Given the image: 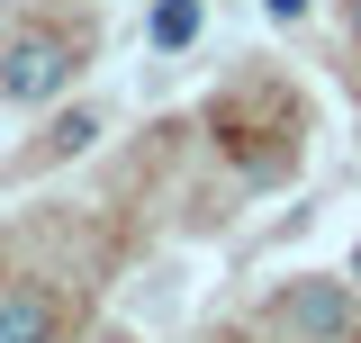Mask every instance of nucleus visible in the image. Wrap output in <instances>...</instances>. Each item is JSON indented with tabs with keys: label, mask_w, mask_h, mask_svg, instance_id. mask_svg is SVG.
Returning <instances> with one entry per match:
<instances>
[{
	"label": "nucleus",
	"mask_w": 361,
	"mask_h": 343,
	"mask_svg": "<svg viewBox=\"0 0 361 343\" xmlns=\"http://www.w3.org/2000/svg\"><path fill=\"white\" fill-rule=\"evenodd\" d=\"M353 28H361V0H353Z\"/></svg>",
	"instance_id": "8"
},
{
	"label": "nucleus",
	"mask_w": 361,
	"mask_h": 343,
	"mask_svg": "<svg viewBox=\"0 0 361 343\" xmlns=\"http://www.w3.org/2000/svg\"><path fill=\"white\" fill-rule=\"evenodd\" d=\"M280 325L307 335V343H343L353 335V289H343V280H298V289L280 299Z\"/></svg>",
	"instance_id": "2"
},
{
	"label": "nucleus",
	"mask_w": 361,
	"mask_h": 343,
	"mask_svg": "<svg viewBox=\"0 0 361 343\" xmlns=\"http://www.w3.org/2000/svg\"><path fill=\"white\" fill-rule=\"evenodd\" d=\"M0 343H54V299L45 289H9L0 299Z\"/></svg>",
	"instance_id": "3"
},
{
	"label": "nucleus",
	"mask_w": 361,
	"mask_h": 343,
	"mask_svg": "<svg viewBox=\"0 0 361 343\" xmlns=\"http://www.w3.org/2000/svg\"><path fill=\"white\" fill-rule=\"evenodd\" d=\"M353 289H361V244H353Z\"/></svg>",
	"instance_id": "7"
},
{
	"label": "nucleus",
	"mask_w": 361,
	"mask_h": 343,
	"mask_svg": "<svg viewBox=\"0 0 361 343\" xmlns=\"http://www.w3.org/2000/svg\"><path fill=\"white\" fill-rule=\"evenodd\" d=\"M271 18H280V28H289V18H307V0H262Z\"/></svg>",
	"instance_id": "6"
},
{
	"label": "nucleus",
	"mask_w": 361,
	"mask_h": 343,
	"mask_svg": "<svg viewBox=\"0 0 361 343\" xmlns=\"http://www.w3.org/2000/svg\"><path fill=\"white\" fill-rule=\"evenodd\" d=\"M145 37H154V45H190V37H199V0H154Z\"/></svg>",
	"instance_id": "4"
},
{
	"label": "nucleus",
	"mask_w": 361,
	"mask_h": 343,
	"mask_svg": "<svg viewBox=\"0 0 361 343\" xmlns=\"http://www.w3.org/2000/svg\"><path fill=\"white\" fill-rule=\"evenodd\" d=\"M90 136H99V118H63V127H54V136H45V154H82V145H90Z\"/></svg>",
	"instance_id": "5"
},
{
	"label": "nucleus",
	"mask_w": 361,
	"mask_h": 343,
	"mask_svg": "<svg viewBox=\"0 0 361 343\" xmlns=\"http://www.w3.org/2000/svg\"><path fill=\"white\" fill-rule=\"evenodd\" d=\"M63 82H73V37H54V28H27L0 54V100H54Z\"/></svg>",
	"instance_id": "1"
}]
</instances>
